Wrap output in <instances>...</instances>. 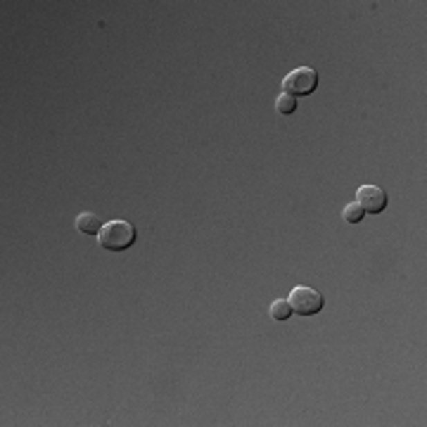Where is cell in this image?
<instances>
[{"mask_svg": "<svg viewBox=\"0 0 427 427\" xmlns=\"http://www.w3.org/2000/svg\"><path fill=\"white\" fill-rule=\"evenodd\" d=\"M275 109H278V114H282V116L295 114L297 98H295V96H287V93H280V96L275 98Z\"/></svg>", "mask_w": 427, "mask_h": 427, "instance_id": "52a82bcc", "label": "cell"}, {"mask_svg": "<svg viewBox=\"0 0 427 427\" xmlns=\"http://www.w3.org/2000/svg\"><path fill=\"white\" fill-rule=\"evenodd\" d=\"M269 314H271V318L273 320H287L292 316V307H290L287 299H275V302L271 304Z\"/></svg>", "mask_w": 427, "mask_h": 427, "instance_id": "8992f818", "label": "cell"}, {"mask_svg": "<svg viewBox=\"0 0 427 427\" xmlns=\"http://www.w3.org/2000/svg\"><path fill=\"white\" fill-rule=\"evenodd\" d=\"M287 302H290V307H292V314H299V316H316L325 307L323 295L307 285H297L295 290L290 292Z\"/></svg>", "mask_w": 427, "mask_h": 427, "instance_id": "7a4b0ae2", "label": "cell"}, {"mask_svg": "<svg viewBox=\"0 0 427 427\" xmlns=\"http://www.w3.org/2000/svg\"><path fill=\"white\" fill-rule=\"evenodd\" d=\"M98 242L102 249L107 252H121V249H129L136 242V226L131 221L116 219L102 224V228L98 233Z\"/></svg>", "mask_w": 427, "mask_h": 427, "instance_id": "6da1fadb", "label": "cell"}, {"mask_svg": "<svg viewBox=\"0 0 427 427\" xmlns=\"http://www.w3.org/2000/svg\"><path fill=\"white\" fill-rule=\"evenodd\" d=\"M356 204L365 214H380L387 207V192L378 185H361L356 190Z\"/></svg>", "mask_w": 427, "mask_h": 427, "instance_id": "277c9868", "label": "cell"}, {"mask_svg": "<svg viewBox=\"0 0 427 427\" xmlns=\"http://www.w3.org/2000/svg\"><path fill=\"white\" fill-rule=\"evenodd\" d=\"M318 86V74L314 66H297L282 79V93L287 96H309Z\"/></svg>", "mask_w": 427, "mask_h": 427, "instance_id": "3957f363", "label": "cell"}, {"mask_svg": "<svg viewBox=\"0 0 427 427\" xmlns=\"http://www.w3.org/2000/svg\"><path fill=\"white\" fill-rule=\"evenodd\" d=\"M363 216H365V212H363L361 207H358L356 202H349L347 207L342 209V219H345L347 224H361Z\"/></svg>", "mask_w": 427, "mask_h": 427, "instance_id": "ba28073f", "label": "cell"}, {"mask_svg": "<svg viewBox=\"0 0 427 427\" xmlns=\"http://www.w3.org/2000/svg\"><path fill=\"white\" fill-rule=\"evenodd\" d=\"M100 228H102V224H100V219L96 214L83 212L76 216V230L83 233V235H98Z\"/></svg>", "mask_w": 427, "mask_h": 427, "instance_id": "5b68a950", "label": "cell"}]
</instances>
